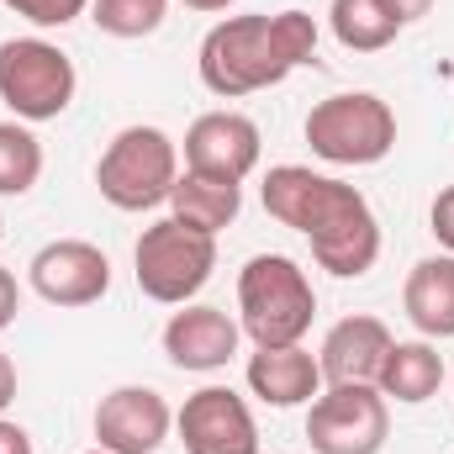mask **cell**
<instances>
[{
    "mask_svg": "<svg viewBox=\"0 0 454 454\" xmlns=\"http://www.w3.org/2000/svg\"><path fill=\"white\" fill-rule=\"evenodd\" d=\"M264 212L301 232L312 243V259L339 280H359L380 259V223L370 201L333 175H317L307 164H275L264 175Z\"/></svg>",
    "mask_w": 454,
    "mask_h": 454,
    "instance_id": "cell-1",
    "label": "cell"
},
{
    "mask_svg": "<svg viewBox=\"0 0 454 454\" xmlns=\"http://www.w3.org/2000/svg\"><path fill=\"white\" fill-rule=\"evenodd\" d=\"M317 59V21L307 11H275V16H227L201 43V80L212 96L238 101L254 90L280 85L291 69Z\"/></svg>",
    "mask_w": 454,
    "mask_h": 454,
    "instance_id": "cell-2",
    "label": "cell"
},
{
    "mask_svg": "<svg viewBox=\"0 0 454 454\" xmlns=\"http://www.w3.org/2000/svg\"><path fill=\"white\" fill-rule=\"evenodd\" d=\"M238 328L254 339V348H291L307 339L317 317L312 280L286 254H254L238 270Z\"/></svg>",
    "mask_w": 454,
    "mask_h": 454,
    "instance_id": "cell-3",
    "label": "cell"
},
{
    "mask_svg": "<svg viewBox=\"0 0 454 454\" xmlns=\"http://www.w3.org/2000/svg\"><path fill=\"white\" fill-rule=\"evenodd\" d=\"M175 180H180V148L164 127H121L96 164V185L116 212H148L169 201Z\"/></svg>",
    "mask_w": 454,
    "mask_h": 454,
    "instance_id": "cell-4",
    "label": "cell"
},
{
    "mask_svg": "<svg viewBox=\"0 0 454 454\" xmlns=\"http://www.w3.org/2000/svg\"><path fill=\"white\" fill-rule=\"evenodd\" d=\"M132 264H137V291L148 301L185 307L217 270V238L164 217V223L143 227V238L132 248Z\"/></svg>",
    "mask_w": 454,
    "mask_h": 454,
    "instance_id": "cell-5",
    "label": "cell"
},
{
    "mask_svg": "<svg viewBox=\"0 0 454 454\" xmlns=\"http://www.w3.org/2000/svg\"><path fill=\"white\" fill-rule=\"evenodd\" d=\"M74 59L48 37H11L0 43V101L16 121H53L74 101Z\"/></svg>",
    "mask_w": 454,
    "mask_h": 454,
    "instance_id": "cell-6",
    "label": "cell"
},
{
    "mask_svg": "<svg viewBox=\"0 0 454 454\" xmlns=\"http://www.w3.org/2000/svg\"><path fill=\"white\" fill-rule=\"evenodd\" d=\"M307 143L328 164H380L396 148V112L370 90H343L307 112Z\"/></svg>",
    "mask_w": 454,
    "mask_h": 454,
    "instance_id": "cell-7",
    "label": "cell"
},
{
    "mask_svg": "<svg viewBox=\"0 0 454 454\" xmlns=\"http://www.w3.org/2000/svg\"><path fill=\"white\" fill-rule=\"evenodd\" d=\"M391 434V407L380 386H328L312 396L307 444L312 454H380Z\"/></svg>",
    "mask_w": 454,
    "mask_h": 454,
    "instance_id": "cell-8",
    "label": "cell"
},
{
    "mask_svg": "<svg viewBox=\"0 0 454 454\" xmlns=\"http://www.w3.org/2000/svg\"><path fill=\"white\" fill-rule=\"evenodd\" d=\"M32 291L48 307H96L112 291V259L85 238H59L32 259Z\"/></svg>",
    "mask_w": 454,
    "mask_h": 454,
    "instance_id": "cell-9",
    "label": "cell"
},
{
    "mask_svg": "<svg viewBox=\"0 0 454 454\" xmlns=\"http://www.w3.org/2000/svg\"><path fill=\"white\" fill-rule=\"evenodd\" d=\"M175 428L185 454H259L254 412L227 386H201L196 396H185V407L175 412Z\"/></svg>",
    "mask_w": 454,
    "mask_h": 454,
    "instance_id": "cell-10",
    "label": "cell"
},
{
    "mask_svg": "<svg viewBox=\"0 0 454 454\" xmlns=\"http://www.w3.org/2000/svg\"><path fill=\"white\" fill-rule=\"evenodd\" d=\"M175 428L169 402L153 386H116L96 407V450L106 454H153Z\"/></svg>",
    "mask_w": 454,
    "mask_h": 454,
    "instance_id": "cell-11",
    "label": "cell"
},
{
    "mask_svg": "<svg viewBox=\"0 0 454 454\" xmlns=\"http://www.w3.org/2000/svg\"><path fill=\"white\" fill-rule=\"evenodd\" d=\"M185 169L243 185L259 169V127L243 112H207L185 132Z\"/></svg>",
    "mask_w": 454,
    "mask_h": 454,
    "instance_id": "cell-12",
    "label": "cell"
},
{
    "mask_svg": "<svg viewBox=\"0 0 454 454\" xmlns=\"http://www.w3.org/2000/svg\"><path fill=\"white\" fill-rule=\"evenodd\" d=\"M391 328L370 312H354L328 328L323 339V354H317V370L328 386H375L380 380V364L391 354Z\"/></svg>",
    "mask_w": 454,
    "mask_h": 454,
    "instance_id": "cell-13",
    "label": "cell"
},
{
    "mask_svg": "<svg viewBox=\"0 0 454 454\" xmlns=\"http://www.w3.org/2000/svg\"><path fill=\"white\" fill-rule=\"evenodd\" d=\"M238 323L227 317L223 307H185L164 323V354L175 370H223L227 359L238 354Z\"/></svg>",
    "mask_w": 454,
    "mask_h": 454,
    "instance_id": "cell-14",
    "label": "cell"
},
{
    "mask_svg": "<svg viewBox=\"0 0 454 454\" xmlns=\"http://www.w3.org/2000/svg\"><path fill=\"white\" fill-rule=\"evenodd\" d=\"M248 391L259 402H270V407H301V402H312L323 391V370H317V359L301 343L259 348L248 359Z\"/></svg>",
    "mask_w": 454,
    "mask_h": 454,
    "instance_id": "cell-15",
    "label": "cell"
},
{
    "mask_svg": "<svg viewBox=\"0 0 454 454\" xmlns=\"http://www.w3.org/2000/svg\"><path fill=\"white\" fill-rule=\"evenodd\" d=\"M402 307L423 339H454V254H434L412 264Z\"/></svg>",
    "mask_w": 454,
    "mask_h": 454,
    "instance_id": "cell-16",
    "label": "cell"
},
{
    "mask_svg": "<svg viewBox=\"0 0 454 454\" xmlns=\"http://www.w3.org/2000/svg\"><path fill=\"white\" fill-rule=\"evenodd\" d=\"M169 217L185 227H196V232H223V227L238 223V207H243V191L232 185V180H217V175H196V169H185L180 180H175V191H169Z\"/></svg>",
    "mask_w": 454,
    "mask_h": 454,
    "instance_id": "cell-17",
    "label": "cell"
},
{
    "mask_svg": "<svg viewBox=\"0 0 454 454\" xmlns=\"http://www.w3.org/2000/svg\"><path fill=\"white\" fill-rule=\"evenodd\" d=\"M375 386H380L386 402H407V407H418V402L439 396V386H444V359H439L434 343H423V339L391 343V354H386Z\"/></svg>",
    "mask_w": 454,
    "mask_h": 454,
    "instance_id": "cell-18",
    "label": "cell"
},
{
    "mask_svg": "<svg viewBox=\"0 0 454 454\" xmlns=\"http://www.w3.org/2000/svg\"><path fill=\"white\" fill-rule=\"evenodd\" d=\"M328 21H333V37H339L348 53H380L407 27L386 0H333Z\"/></svg>",
    "mask_w": 454,
    "mask_h": 454,
    "instance_id": "cell-19",
    "label": "cell"
},
{
    "mask_svg": "<svg viewBox=\"0 0 454 454\" xmlns=\"http://www.w3.org/2000/svg\"><path fill=\"white\" fill-rule=\"evenodd\" d=\"M43 175V143L21 121H0V196H27Z\"/></svg>",
    "mask_w": 454,
    "mask_h": 454,
    "instance_id": "cell-20",
    "label": "cell"
},
{
    "mask_svg": "<svg viewBox=\"0 0 454 454\" xmlns=\"http://www.w3.org/2000/svg\"><path fill=\"white\" fill-rule=\"evenodd\" d=\"M169 16V0H90V21L106 37H148Z\"/></svg>",
    "mask_w": 454,
    "mask_h": 454,
    "instance_id": "cell-21",
    "label": "cell"
},
{
    "mask_svg": "<svg viewBox=\"0 0 454 454\" xmlns=\"http://www.w3.org/2000/svg\"><path fill=\"white\" fill-rule=\"evenodd\" d=\"M16 16H27L32 27H69L74 16L90 11V0H5Z\"/></svg>",
    "mask_w": 454,
    "mask_h": 454,
    "instance_id": "cell-22",
    "label": "cell"
},
{
    "mask_svg": "<svg viewBox=\"0 0 454 454\" xmlns=\"http://www.w3.org/2000/svg\"><path fill=\"white\" fill-rule=\"evenodd\" d=\"M428 223H434V238L444 243V254H454V185L434 196V212H428Z\"/></svg>",
    "mask_w": 454,
    "mask_h": 454,
    "instance_id": "cell-23",
    "label": "cell"
},
{
    "mask_svg": "<svg viewBox=\"0 0 454 454\" xmlns=\"http://www.w3.org/2000/svg\"><path fill=\"white\" fill-rule=\"evenodd\" d=\"M16 307H21V291H16V275L0 264V333L16 323Z\"/></svg>",
    "mask_w": 454,
    "mask_h": 454,
    "instance_id": "cell-24",
    "label": "cell"
},
{
    "mask_svg": "<svg viewBox=\"0 0 454 454\" xmlns=\"http://www.w3.org/2000/svg\"><path fill=\"white\" fill-rule=\"evenodd\" d=\"M0 454H32V439H27L21 423H5L0 418Z\"/></svg>",
    "mask_w": 454,
    "mask_h": 454,
    "instance_id": "cell-25",
    "label": "cell"
},
{
    "mask_svg": "<svg viewBox=\"0 0 454 454\" xmlns=\"http://www.w3.org/2000/svg\"><path fill=\"white\" fill-rule=\"evenodd\" d=\"M11 402H16V364L0 354V412H5Z\"/></svg>",
    "mask_w": 454,
    "mask_h": 454,
    "instance_id": "cell-26",
    "label": "cell"
},
{
    "mask_svg": "<svg viewBox=\"0 0 454 454\" xmlns=\"http://www.w3.org/2000/svg\"><path fill=\"white\" fill-rule=\"evenodd\" d=\"M386 5H391L402 21H418V16H428V11H434V0H386Z\"/></svg>",
    "mask_w": 454,
    "mask_h": 454,
    "instance_id": "cell-27",
    "label": "cell"
},
{
    "mask_svg": "<svg viewBox=\"0 0 454 454\" xmlns=\"http://www.w3.org/2000/svg\"><path fill=\"white\" fill-rule=\"evenodd\" d=\"M185 5H191V11H227L232 0H185Z\"/></svg>",
    "mask_w": 454,
    "mask_h": 454,
    "instance_id": "cell-28",
    "label": "cell"
},
{
    "mask_svg": "<svg viewBox=\"0 0 454 454\" xmlns=\"http://www.w3.org/2000/svg\"><path fill=\"white\" fill-rule=\"evenodd\" d=\"M90 454H106V450H90Z\"/></svg>",
    "mask_w": 454,
    "mask_h": 454,
    "instance_id": "cell-29",
    "label": "cell"
},
{
    "mask_svg": "<svg viewBox=\"0 0 454 454\" xmlns=\"http://www.w3.org/2000/svg\"><path fill=\"white\" fill-rule=\"evenodd\" d=\"M0 232H5V223H0Z\"/></svg>",
    "mask_w": 454,
    "mask_h": 454,
    "instance_id": "cell-30",
    "label": "cell"
}]
</instances>
